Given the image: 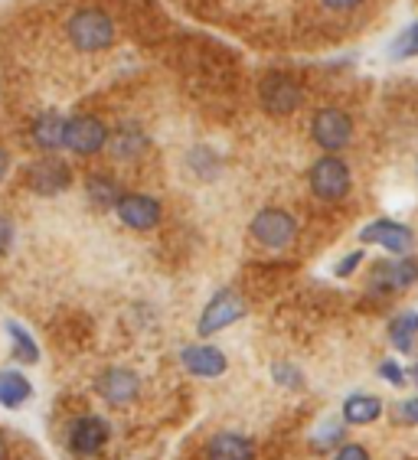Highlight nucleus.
<instances>
[{
	"label": "nucleus",
	"mask_w": 418,
	"mask_h": 460,
	"mask_svg": "<svg viewBox=\"0 0 418 460\" xmlns=\"http://www.w3.org/2000/svg\"><path fill=\"white\" fill-rule=\"evenodd\" d=\"M337 460H369V454H366L360 444H347V447H340Z\"/></svg>",
	"instance_id": "c756f323"
},
{
	"label": "nucleus",
	"mask_w": 418,
	"mask_h": 460,
	"mask_svg": "<svg viewBox=\"0 0 418 460\" xmlns=\"http://www.w3.org/2000/svg\"><path fill=\"white\" fill-rule=\"evenodd\" d=\"M360 239H363L366 245L386 248L389 255H405V252L415 245V235H412L409 226H402V222H396V219H376V222H369V226L360 232Z\"/></svg>",
	"instance_id": "9b49d317"
},
{
	"label": "nucleus",
	"mask_w": 418,
	"mask_h": 460,
	"mask_svg": "<svg viewBox=\"0 0 418 460\" xmlns=\"http://www.w3.org/2000/svg\"><path fill=\"white\" fill-rule=\"evenodd\" d=\"M366 0H321V7L330 13H353V10L363 7Z\"/></svg>",
	"instance_id": "cd10ccee"
},
{
	"label": "nucleus",
	"mask_w": 418,
	"mask_h": 460,
	"mask_svg": "<svg viewBox=\"0 0 418 460\" xmlns=\"http://www.w3.org/2000/svg\"><path fill=\"white\" fill-rule=\"evenodd\" d=\"M95 389H98V395L105 402H111V405H128V402L138 399L141 379H138L131 369H125V366H111V369H105L98 376Z\"/></svg>",
	"instance_id": "f8f14e48"
},
{
	"label": "nucleus",
	"mask_w": 418,
	"mask_h": 460,
	"mask_svg": "<svg viewBox=\"0 0 418 460\" xmlns=\"http://www.w3.org/2000/svg\"><path fill=\"white\" fill-rule=\"evenodd\" d=\"M206 457L209 460H252L255 447L249 438L242 434H216L213 441L206 444Z\"/></svg>",
	"instance_id": "f3484780"
},
{
	"label": "nucleus",
	"mask_w": 418,
	"mask_h": 460,
	"mask_svg": "<svg viewBox=\"0 0 418 460\" xmlns=\"http://www.w3.org/2000/svg\"><path fill=\"white\" fill-rule=\"evenodd\" d=\"M0 460H7V444H4V438H0Z\"/></svg>",
	"instance_id": "473e14b6"
},
{
	"label": "nucleus",
	"mask_w": 418,
	"mask_h": 460,
	"mask_svg": "<svg viewBox=\"0 0 418 460\" xmlns=\"http://www.w3.org/2000/svg\"><path fill=\"white\" fill-rule=\"evenodd\" d=\"M7 337H10V349H13V359L23 366H33L36 359H40V346H36V340L30 337L27 330L20 327V323H13V320H7Z\"/></svg>",
	"instance_id": "412c9836"
},
{
	"label": "nucleus",
	"mask_w": 418,
	"mask_h": 460,
	"mask_svg": "<svg viewBox=\"0 0 418 460\" xmlns=\"http://www.w3.org/2000/svg\"><path fill=\"white\" fill-rule=\"evenodd\" d=\"M275 379L281 385H291V389H301L304 385V376L294 366H285V363H275Z\"/></svg>",
	"instance_id": "393cba45"
},
{
	"label": "nucleus",
	"mask_w": 418,
	"mask_h": 460,
	"mask_svg": "<svg viewBox=\"0 0 418 460\" xmlns=\"http://www.w3.org/2000/svg\"><path fill=\"white\" fill-rule=\"evenodd\" d=\"M23 183H27V190L36 196H59L72 186V167L63 157L46 154V157L33 160V164L23 170Z\"/></svg>",
	"instance_id": "423d86ee"
},
{
	"label": "nucleus",
	"mask_w": 418,
	"mask_h": 460,
	"mask_svg": "<svg viewBox=\"0 0 418 460\" xmlns=\"http://www.w3.org/2000/svg\"><path fill=\"white\" fill-rule=\"evenodd\" d=\"M402 415L409 418V421H418V399L405 402V405H402Z\"/></svg>",
	"instance_id": "7c9ffc66"
},
{
	"label": "nucleus",
	"mask_w": 418,
	"mask_h": 460,
	"mask_svg": "<svg viewBox=\"0 0 418 460\" xmlns=\"http://www.w3.org/2000/svg\"><path fill=\"white\" fill-rule=\"evenodd\" d=\"M242 314H245V301H242L232 288H223L213 301L206 304L203 317H200V323H196V333H200V337H213V333H219V330L232 327Z\"/></svg>",
	"instance_id": "1a4fd4ad"
},
{
	"label": "nucleus",
	"mask_w": 418,
	"mask_h": 460,
	"mask_svg": "<svg viewBox=\"0 0 418 460\" xmlns=\"http://www.w3.org/2000/svg\"><path fill=\"white\" fill-rule=\"evenodd\" d=\"M30 141L46 154H56L66 144V118L59 111H40V115L30 121Z\"/></svg>",
	"instance_id": "4468645a"
},
{
	"label": "nucleus",
	"mask_w": 418,
	"mask_h": 460,
	"mask_svg": "<svg viewBox=\"0 0 418 460\" xmlns=\"http://www.w3.org/2000/svg\"><path fill=\"white\" fill-rule=\"evenodd\" d=\"M379 376H383L386 382H392V385H405V372H402V366L396 363V359H386V363L379 366Z\"/></svg>",
	"instance_id": "bb28decb"
},
{
	"label": "nucleus",
	"mask_w": 418,
	"mask_h": 460,
	"mask_svg": "<svg viewBox=\"0 0 418 460\" xmlns=\"http://www.w3.org/2000/svg\"><path fill=\"white\" fill-rule=\"evenodd\" d=\"M249 229L258 245L265 248H288L298 239V219L288 209H281V206H265L262 213H255Z\"/></svg>",
	"instance_id": "0eeeda50"
},
{
	"label": "nucleus",
	"mask_w": 418,
	"mask_h": 460,
	"mask_svg": "<svg viewBox=\"0 0 418 460\" xmlns=\"http://www.w3.org/2000/svg\"><path fill=\"white\" fill-rule=\"evenodd\" d=\"M360 261H363V252H353V255L343 258V265H337V278H350L360 268Z\"/></svg>",
	"instance_id": "c85d7f7f"
},
{
	"label": "nucleus",
	"mask_w": 418,
	"mask_h": 460,
	"mask_svg": "<svg viewBox=\"0 0 418 460\" xmlns=\"http://www.w3.org/2000/svg\"><path fill=\"white\" fill-rule=\"evenodd\" d=\"M383 415V402L373 399V395H350L347 405H343V418L350 425H369Z\"/></svg>",
	"instance_id": "aec40b11"
},
{
	"label": "nucleus",
	"mask_w": 418,
	"mask_h": 460,
	"mask_svg": "<svg viewBox=\"0 0 418 460\" xmlns=\"http://www.w3.org/2000/svg\"><path fill=\"white\" fill-rule=\"evenodd\" d=\"M258 102L268 115L285 118L294 115L304 105V85L301 79H294L291 72H268L265 79L258 82Z\"/></svg>",
	"instance_id": "7ed1b4c3"
},
{
	"label": "nucleus",
	"mask_w": 418,
	"mask_h": 460,
	"mask_svg": "<svg viewBox=\"0 0 418 460\" xmlns=\"http://www.w3.org/2000/svg\"><path fill=\"white\" fill-rule=\"evenodd\" d=\"M412 376H415V385H418V363H415V369H412Z\"/></svg>",
	"instance_id": "72a5a7b5"
},
{
	"label": "nucleus",
	"mask_w": 418,
	"mask_h": 460,
	"mask_svg": "<svg viewBox=\"0 0 418 460\" xmlns=\"http://www.w3.org/2000/svg\"><path fill=\"white\" fill-rule=\"evenodd\" d=\"M418 337V314L415 310H405V314H399V317H392L389 323V340L396 349H402V353H409L412 349V340Z\"/></svg>",
	"instance_id": "4be33fe9"
},
{
	"label": "nucleus",
	"mask_w": 418,
	"mask_h": 460,
	"mask_svg": "<svg viewBox=\"0 0 418 460\" xmlns=\"http://www.w3.org/2000/svg\"><path fill=\"white\" fill-rule=\"evenodd\" d=\"M13 235H17L13 222H10L7 216L0 213V258H4L10 252V248H13Z\"/></svg>",
	"instance_id": "a878e982"
},
{
	"label": "nucleus",
	"mask_w": 418,
	"mask_h": 460,
	"mask_svg": "<svg viewBox=\"0 0 418 460\" xmlns=\"http://www.w3.org/2000/svg\"><path fill=\"white\" fill-rule=\"evenodd\" d=\"M307 183H311V193L324 203H340L347 199L353 177H350L347 160L340 154H324V157L314 160V167L307 170Z\"/></svg>",
	"instance_id": "f03ea898"
},
{
	"label": "nucleus",
	"mask_w": 418,
	"mask_h": 460,
	"mask_svg": "<svg viewBox=\"0 0 418 460\" xmlns=\"http://www.w3.org/2000/svg\"><path fill=\"white\" fill-rule=\"evenodd\" d=\"M180 363L187 366V372L193 376H203V379H216V376H223L226 372V356L223 349H216V346H187L183 353H180Z\"/></svg>",
	"instance_id": "2eb2a0df"
},
{
	"label": "nucleus",
	"mask_w": 418,
	"mask_h": 460,
	"mask_svg": "<svg viewBox=\"0 0 418 460\" xmlns=\"http://www.w3.org/2000/svg\"><path fill=\"white\" fill-rule=\"evenodd\" d=\"M418 281V258L415 255H392L376 261L369 268V291L373 294H392L405 291Z\"/></svg>",
	"instance_id": "6e6552de"
},
{
	"label": "nucleus",
	"mask_w": 418,
	"mask_h": 460,
	"mask_svg": "<svg viewBox=\"0 0 418 460\" xmlns=\"http://www.w3.org/2000/svg\"><path fill=\"white\" fill-rule=\"evenodd\" d=\"M190 167H193L203 180H209V177H216V170H219V160H216L213 151H206V147H196V151H190Z\"/></svg>",
	"instance_id": "b1692460"
},
{
	"label": "nucleus",
	"mask_w": 418,
	"mask_h": 460,
	"mask_svg": "<svg viewBox=\"0 0 418 460\" xmlns=\"http://www.w3.org/2000/svg\"><path fill=\"white\" fill-rule=\"evenodd\" d=\"M147 144L151 141H147V134H144L141 124L125 121L111 131V137H108V151H111L115 160H138L144 151H147Z\"/></svg>",
	"instance_id": "dca6fc26"
},
{
	"label": "nucleus",
	"mask_w": 418,
	"mask_h": 460,
	"mask_svg": "<svg viewBox=\"0 0 418 460\" xmlns=\"http://www.w3.org/2000/svg\"><path fill=\"white\" fill-rule=\"evenodd\" d=\"M311 137L324 154H340L353 141V118L337 105H324L311 118Z\"/></svg>",
	"instance_id": "20e7f679"
},
{
	"label": "nucleus",
	"mask_w": 418,
	"mask_h": 460,
	"mask_svg": "<svg viewBox=\"0 0 418 460\" xmlns=\"http://www.w3.org/2000/svg\"><path fill=\"white\" fill-rule=\"evenodd\" d=\"M108 421L98 415H82L72 421L69 428V444L72 451L82 454V457H92V454H98L102 447L108 444Z\"/></svg>",
	"instance_id": "ddd939ff"
},
{
	"label": "nucleus",
	"mask_w": 418,
	"mask_h": 460,
	"mask_svg": "<svg viewBox=\"0 0 418 460\" xmlns=\"http://www.w3.org/2000/svg\"><path fill=\"white\" fill-rule=\"evenodd\" d=\"M85 193H89L92 206L98 209H115L118 199H121V186H118L115 177H108V173H89L85 177Z\"/></svg>",
	"instance_id": "6ab92c4d"
},
{
	"label": "nucleus",
	"mask_w": 418,
	"mask_h": 460,
	"mask_svg": "<svg viewBox=\"0 0 418 460\" xmlns=\"http://www.w3.org/2000/svg\"><path fill=\"white\" fill-rule=\"evenodd\" d=\"M7 173H10V154L0 147V183L7 180Z\"/></svg>",
	"instance_id": "2f4dec72"
},
{
	"label": "nucleus",
	"mask_w": 418,
	"mask_h": 460,
	"mask_svg": "<svg viewBox=\"0 0 418 460\" xmlns=\"http://www.w3.org/2000/svg\"><path fill=\"white\" fill-rule=\"evenodd\" d=\"M66 40L76 53H105L118 40V23L102 7H79L66 20Z\"/></svg>",
	"instance_id": "f257e3e1"
},
{
	"label": "nucleus",
	"mask_w": 418,
	"mask_h": 460,
	"mask_svg": "<svg viewBox=\"0 0 418 460\" xmlns=\"http://www.w3.org/2000/svg\"><path fill=\"white\" fill-rule=\"evenodd\" d=\"M33 395V385L20 369H0V405L20 408Z\"/></svg>",
	"instance_id": "a211bd4d"
},
{
	"label": "nucleus",
	"mask_w": 418,
	"mask_h": 460,
	"mask_svg": "<svg viewBox=\"0 0 418 460\" xmlns=\"http://www.w3.org/2000/svg\"><path fill=\"white\" fill-rule=\"evenodd\" d=\"M392 59H415L418 56V23H409L389 46Z\"/></svg>",
	"instance_id": "5701e85b"
},
{
	"label": "nucleus",
	"mask_w": 418,
	"mask_h": 460,
	"mask_svg": "<svg viewBox=\"0 0 418 460\" xmlns=\"http://www.w3.org/2000/svg\"><path fill=\"white\" fill-rule=\"evenodd\" d=\"M111 128L98 115H72L66 118V151H72L76 157H95L108 147Z\"/></svg>",
	"instance_id": "39448f33"
},
{
	"label": "nucleus",
	"mask_w": 418,
	"mask_h": 460,
	"mask_svg": "<svg viewBox=\"0 0 418 460\" xmlns=\"http://www.w3.org/2000/svg\"><path fill=\"white\" fill-rule=\"evenodd\" d=\"M118 219L125 222L128 229L134 232H151L164 216V206L154 199V196H144V193H125L118 199L115 206Z\"/></svg>",
	"instance_id": "9d476101"
}]
</instances>
